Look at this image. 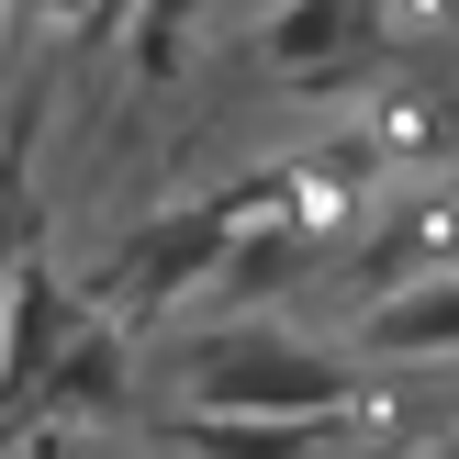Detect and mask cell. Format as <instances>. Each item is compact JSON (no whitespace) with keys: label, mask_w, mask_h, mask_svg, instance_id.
<instances>
[{"label":"cell","mask_w":459,"mask_h":459,"mask_svg":"<svg viewBox=\"0 0 459 459\" xmlns=\"http://www.w3.org/2000/svg\"><path fill=\"white\" fill-rule=\"evenodd\" d=\"M370 45H381V0H281V12L258 22L269 79H291L303 101L348 90L359 67H370Z\"/></svg>","instance_id":"obj_3"},{"label":"cell","mask_w":459,"mask_h":459,"mask_svg":"<svg viewBox=\"0 0 459 459\" xmlns=\"http://www.w3.org/2000/svg\"><path fill=\"white\" fill-rule=\"evenodd\" d=\"M124 393H134V348H124V325H79V336H67V359L45 370L34 403H56V415H124Z\"/></svg>","instance_id":"obj_6"},{"label":"cell","mask_w":459,"mask_h":459,"mask_svg":"<svg viewBox=\"0 0 459 459\" xmlns=\"http://www.w3.org/2000/svg\"><path fill=\"white\" fill-rule=\"evenodd\" d=\"M448 415H459V393H448Z\"/></svg>","instance_id":"obj_14"},{"label":"cell","mask_w":459,"mask_h":459,"mask_svg":"<svg viewBox=\"0 0 459 459\" xmlns=\"http://www.w3.org/2000/svg\"><path fill=\"white\" fill-rule=\"evenodd\" d=\"M124 12H134V0H90V34L112 45V34H124Z\"/></svg>","instance_id":"obj_9"},{"label":"cell","mask_w":459,"mask_h":459,"mask_svg":"<svg viewBox=\"0 0 459 459\" xmlns=\"http://www.w3.org/2000/svg\"><path fill=\"white\" fill-rule=\"evenodd\" d=\"M359 370H415V359H459V269H415L393 303L359 314Z\"/></svg>","instance_id":"obj_5"},{"label":"cell","mask_w":459,"mask_h":459,"mask_svg":"<svg viewBox=\"0 0 459 459\" xmlns=\"http://www.w3.org/2000/svg\"><path fill=\"white\" fill-rule=\"evenodd\" d=\"M348 437V415H303V426H224V415H179L191 459H325Z\"/></svg>","instance_id":"obj_7"},{"label":"cell","mask_w":459,"mask_h":459,"mask_svg":"<svg viewBox=\"0 0 459 459\" xmlns=\"http://www.w3.org/2000/svg\"><path fill=\"white\" fill-rule=\"evenodd\" d=\"M426 459H459V437H437V448H426Z\"/></svg>","instance_id":"obj_11"},{"label":"cell","mask_w":459,"mask_h":459,"mask_svg":"<svg viewBox=\"0 0 459 459\" xmlns=\"http://www.w3.org/2000/svg\"><path fill=\"white\" fill-rule=\"evenodd\" d=\"M0 22H12V0H0Z\"/></svg>","instance_id":"obj_12"},{"label":"cell","mask_w":459,"mask_h":459,"mask_svg":"<svg viewBox=\"0 0 459 459\" xmlns=\"http://www.w3.org/2000/svg\"><path fill=\"white\" fill-rule=\"evenodd\" d=\"M359 359L314 348L291 325H213L191 348V381H179V415H224V426H303V415H359Z\"/></svg>","instance_id":"obj_1"},{"label":"cell","mask_w":459,"mask_h":459,"mask_svg":"<svg viewBox=\"0 0 459 459\" xmlns=\"http://www.w3.org/2000/svg\"><path fill=\"white\" fill-rule=\"evenodd\" d=\"M34 258V191H22V146L0 157V269Z\"/></svg>","instance_id":"obj_8"},{"label":"cell","mask_w":459,"mask_h":459,"mask_svg":"<svg viewBox=\"0 0 459 459\" xmlns=\"http://www.w3.org/2000/svg\"><path fill=\"white\" fill-rule=\"evenodd\" d=\"M45 12H67V22H90V0H45Z\"/></svg>","instance_id":"obj_10"},{"label":"cell","mask_w":459,"mask_h":459,"mask_svg":"<svg viewBox=\"0 0 459 459\" xmlns=\"http://www.w3.org/2000/svg\"><path fill=\"white\" fill-rule=\"evenodd\" d=\"M269 202H291V191H281V179L258 169V179H236V191H213V202H179V213H157L146 236H134L124 258L101 269V291H124L134 314H169L179 291H202V281H224V247H236L247 224L269 213Z\"/></svg>","instance_id":"obj_2"},{"label":"cell","mask_w":459,"mask_h":459,"mask_svg":"<svg viewBox=\"0 0 459 459\" xmlns=\"http://www.w3.org/2000/svg\"><path fill=\"white\" fill-rule=\"evenodd\" d=\"M34 459H56V448H34Z\"/></svg>","instance_id":"obj_13"},{"label":"cell","mask_w":459,"mask_h":459,"mask_svg":"<svg viewBox=\"0 0 459 459\" xmlns=\"http://www.w3.org/2000/svg\"><path fill=\"white\" fill-rule=\"evenodd\" d=\"M79 325H90V303H67V281L45 258H12V269H0V415H34L45 370L67 359Z\"/></svg>","instance_id":"obj_4"}]
</instances>
